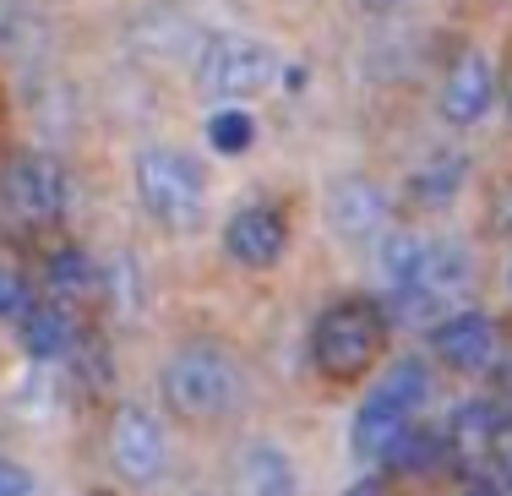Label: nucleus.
<instances>
[{
  "label": "nucleus",
  "mask_w": 512,
  "mask_h": 496,
  "mask_svg": "<svg viewBox=\"0 0 512 496\" xmlns=\"http://www.w3.org/2000/svg\"><path fill=\"white\" fill-rule=\"evenodd\" d=\"M387 344V311L376 300H338L311 328V360L327 382H355Z\"/></svg>",
  "instance_id": "obj_1"
},
{
  "label": "nucleus",
  "mask_w": 512,
  "mask_h": 496,
  "mask_svg": "<svg viewBox=\"0 0 512 496\" xmlns=\"http://www.w3.org/2000/svg\"><path fill=\"white\" fill-rule=\"evenodd\" d=\"M164 398L186 420H218L240 398V371L218 344H186L164 366Z\"/></svg>",
  "instance_id": "obj_2"
},
{
  "label": "nucleus",
  "mask_w": 512,
  "mask_h": 496,
  "mask_svg": "<svg viewBox=\"0 0 512 496\" xmlns=\"http://www.w3.org/2000/svg\"><path fill=\"white\" fill-rule=\"evenodd\" d=\"M137 197L164 229H197L207 202V175L180 148H142L137 153Z\"/></svg>",
  "instance_id": "obj_3"
},
{
  "label": "nucleus",
  "mask_w": 512,
  "mask_h": 496,
  "mask_svg": "<svg viewBox=\"0 0 512 496\" xmlns=\"http://www.w3.org/2000/svg\"><path fill=\"white\" fill-rule=\"evenodd\" d=\"M469 257H463V246L453 240H431V251H425L420 273H414V284L398 289V300H387V322H414V328H425V322H447L453 317V300L469 289Z\"/></svg>",
  "instance_id": "obj_4"
},
{
  "label": "nucleus",
  "mask_w": 512,
  "mask_h": 496,
  "mask_svg": "<svg viewBox=\"0 0 512 496\" xmlns=\"http://www.w3.org/2000/svg\"><path fill=\"white\" fill-rule=\"evenodd\" d=\"M278 71V55L267 39H246V33H213L197 55V88L207 99H246L262 93Z\"/></svg>",
  "instance_id": "obj_5"
},
{
  "label": "nucleus",
  "mask_w": 512,
  "mask_h": 496,
  "mask_svg": "<svg viewBox=\"0 0 512 496\" xmlns=\"http://www.w3.org/2000/svg\"><path fill=\"white\" fill-rule=\"evenodd\" d=\"M109 464L126 486H153L164 475V426L142 404H120L109 420Z\"/></svg>",
  "instance_id": "obj_6"
},
{
  "label": "nucleus",
  "mask_w": 512,
  "mask_h": 496,
  "mask_svg": "<svg viewBox=\"0 0 512 496\" xmlns=\"http://www.w3.org/2000/svg\"><path fill=\"white\" fill-rule=\"evenodd\" d=\"M6 202L22 213L28 224H50L66 213L71 202V180L66 169H60L50 153H17V159L6 164Z\"/></svg>",
  "instance_id": "obj_7"
},
{
  "label": "nucleus",
  "mask_w": 512,
  "mask_h": 496,
  "mask_svg": "<svg viewBox=\"0 0 512 496\" xmlns=\"http://www.w3.org/2000/svg\"><path fill=\"white\" fill-rule=\"evenodd\" d=\"M289 246V224L278 208L267 202H246L235 219L224 224V251L240 262V268H278Z\"/></svg>",
  "instance_id": "obj_8"
},
{
  "label": "nucleus",
  "mask_w": 512,
  "mask_h": 496,
  "mask_svg": "<svg viewBox=\"0 0 512 496\" xmlns=\"http://www.w3.org/2000/svg\"><path fill=\"white\" fill-rule=\"evenodd\" d=\"M431 349H436L442 366L474 377V371H485L496 360V322L485 317V311H453L447 322L431 328Z\"/></svg>",
  "instance_id": "obj_9"
},
{
  "label": "nucleus",
  "mask_w": 512,
  "mask_h": 496,
  "mask_svg": "<svg viewBox=\"0 0 512 496\" xmlns=\"http://www.w3.org/2000/svg\"><path fill=\"white\" fill-rule=\"evenodd\" d=\"M322 213H327V229H333L338 240H371L376 229L387 224V197H382V186L349 175V180H333V186H327Z\"/></svg>",
  "instance_id": "obj_10"
},
{
  "label": "nucleus",
  "mask_w": 512,
  "mask_h": 496,
  "mask_svg": "<svg viewBox=\"0 0 512 496\" xmlns=\"http://www.w3.org/2000/svg\"><path fill=\"white\" fill-rule=\"evenodd\" d=\"M235 496H300L295 464L278 442H246L235 458Z\"/></svg>",
  "instance_id": "obj_11"
},
{
  "label": "nucleus",
  "mask_w": 512,
  "mask_h": 496,
  "mask_svg": "<svg viewBox=\"0 0 512 496\" xmlns=\"http://www.w3.org/2000/svg\"><path fill=\"white\" fill-rule=\"evenodd\" d=\"M491 99H496V71H491V60L485 55H458V66H453V77H447V88H442V115L453 120V126H474L485 110H491Z\"/></svg>",
  "instance_id": "obj_12"
},
{
  "label": "nucleus",
  "mask_w": 512,
  "mask_h": 496,
  "mask_svg": "<svg viewBox=\"0 0 512 496\" xmlns=\"http://www.w3.org/2000/svg\"><path fill=\"white\" fill-rule=\"evenodd\" d=\"M409 426V415L393 404V398H382L371 387V393L360 398L355 409V426H349V447H355L360 458H387V447L398 442V431Z\"/></svg>",
  "instance_id": "obj_13"
},
{
  "label": "nucleus",
  "mask_w": 512,
  "mask_h": 496,
  "mask_svg": "<svg viewBox=\"0 0 512 496\" xmlns=\"http://www.w3.org/2000/svg\"><path fill=\"white\" fill-rule=\"evenodd\" d=\"M442 437H447V447H453L458 458L485 453V447H496V437H502V409H496L491 398H463Z\"/></svg>",
  "instance_id": "obj_14"
},
{
  "label": "nucleus",
  "mask_w": 512,
  "mask_h": 496,
  "mask_svg": "<svg viewBox=\"0 0 512 496\" xmlns=\"http://www.w3.org/2000/svg\"><path fill=\"white\" fill-rule=\"evenodd\" d=\"M17 322H22V355H28V360H60L71 344H77L71 317L60 306H44V300H39V306H28Z\"/></svg>",
  "instance_id": "obj_15"
},
{
  "label": "nucleus",
  "mask_w": 512,
  "mask_h": 496,
  "mask_svg": "<svg viewBox=\"0 0 512 496\" xmlns=\"http://www.w3.org/2000/svg\"><path fill=\"white\" fill-rule=\"evenodd\" d=\"M442 453H447V437H442V431H431V426H404V431H398V442L387 447L382 464L398 469V475H431V469L442 464Z\"/></svg>",
  "instance_id": "obj_16"
},
{
  "label": "nucleus",
  "mask_w": 512,
  "mask_h": 496,
  "mask_svg": "<svg viewBox=\"0 0 512 496\" xmlns=\"http://www.w3.org/2000/svg\"><path fill=\"white\" fill-rule=\"evenodd\" d=\"M376 393L382 398H393L404 415H414V409L431 398V366L425 360H414V355H404V360H393V366L382 371V382H376Z\"/></svg>",
  "instance_id": "obj_17"
},
{
  "label": "nucleus",
  "mask_w": 512,
  "mask_h": 496,
  "mask_svg": "<svg viewBox=\"0 0 512 496\" xmlns=\"http://www.w3.org/2000/svg\"><path fill=\"white\" fill-rule=\"evenodd\" d=\"M425 251H431V240H420L414 229H393V235L382 240V251H376V268H382V278L393 289H404V284H414Z\"/></svg>",
  "instance_id": "obj_18"
},
{
  "label": "nucleus",
  "mask_w": 512,
  "mask_h": 496,
  "mask_svg": "<svg viewBox=\"0 0 512 496\" xmlns=\"http://www.w3.org/2000/svg\"><path fill=\"white\" fill-rule=\"evenodd\" d=\"M256 142V120L246 110H213L207 115V148L213 153H246Z\"/></svg>",
  "instance_id": "obj_19"
},
{
  "label": "nucleus",
  "mask_w": 512,
  "mask_h": 496,
  "mask_svg": "<svg viewBox=\"0 0 512 496\" xmlns=\"http://www.w3.org/2000/svg\"><path fill=\"white\" fill-rule=\"evenodd\" d=\"M104 289H109V306H115V311H142V268H137V257H131V251L109 257Z\"/></svg>",
  "instance_id": "obj_20"
},
{
  "label": "nucleus",
  "mask_w": 512,
  "mask_h": 496,
  "mask_svg": "<svg viewBox=\"0 0 512 496\" xmlns=\"http://www.w3.org/2000/svg\"><path fill=\"white\" fill-rule=\"evenodd\" d=\"M458 186H463V159L458 153H442V159H431L420 175H414V197L420 202H447Z\"/></svg>",
  "instance_id": "obj_21"
},
{
  "label": "nucleus",
  "mask_w": 512,
  "mask_h": 496,
  "mask_svg": "<svg viewBox=\"0 0 512 496\" xmlns=\"http://www.w3.org/2000/svg\"><path fill=\"white\" fill-rule=\"evenodd\" d=\"M44 33V22L33 17V11L11 6V0H0V50L17 55V50H33V39Z\"/></svg>",
  "instance_id": "obj_22"
},
{
  "label": "nucleus",
  "mask_w": 512,
  "mask_h": 496,
  "mask_svg": "<svg viewBox=\"0 0 512 496\" xmlns=\"http://www.w3.org/2000/svg\"><path fill=\"white\" fill-rule=\"evenodd\" d=\"M50 284L55 289H82V284H88V257H82L77 246L55 251V257H50Z\"/></svg>",
  "instance_id": "obj_23"
},
{
  "label": "nucleus",
  "mask_w": 512,
  "mask_h": 496,
  "mask_svg": "<svg viewBox=\"0 0 512 496\" xmlns=\"http://www.w3.org/2000/svg\"><path fill=\"white\" fill-rule=\"evenodd\" d=\"M28 306H33L28 278H22L17 268H0V317H22Z\"/></svg>",
  "instance_id": "obj_24"
},
{
  "label": "nucleus",
  "mask_w": 512,
  "mask_h": 496,
  "mask_svg": "<svg viewBox=\"0 0 512 496\" xmlns=\"http://www.w3.org/2000/svg\"><path fill=\"white\" fill-rule=\"evenodd\" d=\"M0 496H33V475L17 458H0Z\"/></svg>",
  "instance_id": "obj_25"
},
{
  "label": "nucleus",
  "mask_w": 512,
  "mask_h": 496,
  "mask_svg": "<svg viewBox=\"0 0 512 496\" xmlns=\"http://www.w3.org/2000/svg\"><path fill=\"white\" fill-rule=\"evenodd\" d=\"M496 475H502V491L512 496V426H502V437H496Z\"/></svg>",
  "instance_id": "obj_26"
},
{
  "label": "nucleus",
  "mask_w": 512,
  "mask_h": 496,
  "mask_svg": "<svg viewBox=\"0 0 512 496\" xmlns=\"http://www.w3.org/2000/svg\"><path fill=\"white\" fill-rule=\"evenodd\" d=\"M496 387H502V398L512 404V360H507V366H496Z\"/></svg>",
  "instance_id": "obj_27"
},
{
  "label": "nucleus",
  "mask_w": 512,
  "mask_h": 496,
  "mask_svg": "<svg viewBox=\"0 0 512 496\" xmlns=\"http://www.w3.org/2000/svg\"><path fill=\"white\" fill-rule=\"evenodd\" d=\"M344 496H382V486H376V480H355V486H349Z\"/></svg>",
  "instance_id": "obj_28"
},
{
  "label": "nucleus",
  "mask_w": 512,
  "mask_h": 496,
  "mask_svg": "<svg viewBox=\"0 0 512 496\" xmlns=\"http://www.w3.org/2000/svg\"><path fill=\"white\" fill-rule=\"evenodd\" d=\"M360 6H365V11H393L398 0H360Z\"/></svg>",
  "instance_id": "obj_29"
},
{
  "label": "nucleus",
  "mask_w": 512,
  "mask_h": 496,
  "mask_svg": "<svg viewBox=\"0 0 512 496\" xmlns=\"http://www.w3.org/2000/svg\"><path fill=\"white\" fill-rule=\"evenodd\" d=\"M469 496H507V491H502V486H474Z\"/></svg>",
  "instance_id": "obj_30"
},
{
  "label": "nucleus",
  "mask_w": 512,
  "mask_h": 496,
  "mask_svg": "<svg viewBox=\"0 0 512 496\" xmlns=\"http://www.w3.org/2000/svg\"><path fill=\"white\" fill-rule=\"evenodd\" d=\"M507 284H512V268H507Z\"/></svg>",
  "instance_id": "obj_31"
}]
</instances>
